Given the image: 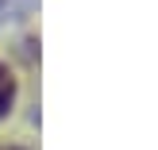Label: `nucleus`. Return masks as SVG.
Listing matches in <instances>:
<instances>
[{"mask_svg":"<svg viewBox=\"0 0 158 150\" xmlns=\"http://www.w3.org/2000/svg\"><path fill=\"white\" fill-rule=\"evenodd\" d=\"M12 104H15V77L8 66H0V120L12 112Z\"/></svg>","mask_w":158,"mask_h":150,"instance_id":"obj_1","label":"nucleus"},{"mask_svg":"<svg viewBox=\"0 0 158 150\" xmlns=\"http://www.w3.org/2000/svg\"><path fill=\"white\" fill-rule=\"evenodd\" d=\"M12 12H15V0H0V27L12 19Z\"/></svg>","mask_w":158,"mask_h":150,"instance_id":"obj_2","label":"nucleus"},{"mask_svg":"<svg viewBox=\"0 0 158 150\" xmlns=\"http://www.w3.org/2000/svg\"><path fill=\"white\" fill-rule=\"evenodd\" d=\"M8 150H15V146H8Z\"/></svg>","mask_w":158,"mask_h":150,"instance_id":"obj_3","label":"nucleus"}]
</instances>
